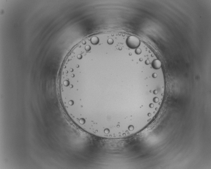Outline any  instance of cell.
I'll use <instances>...</instances> for the list:
<instances>
[{
	"instance_id": "obj_2",
	"label": "cell",
	"mask_w": 211,
	"mask_h": 169,
	"mask_svg": "<svg viewBox=\"0 0 211 169\" xmlns=\"http://www.w3.org/2000/svg\"><path fill=\"white\" fill-rule=\"evenodd\" d=\"M152 66L155 69H159L161 68V63L159 60H154L152 63Z\"/></svg>"
},
{
	"instance_id": "obj_3",
	"label": "cell",
	"mask_w": 211,
	"mask_h": 169,
	"mask_svg": "<svg viewBox=\"0 0 211 169\" xmlns=\"http://www.w3.org/2000/svg\"><path fill=\"white\" fill-rule=\"evenodd\" d=\"M137 54H139L141 53V50L140 49H137L135 51Z\"/></svg>"
},
{
	"instance_id": "obj_1",
	"label": "cell",
	"mask_w": 211,
	"mask_h": 169,
	"mask_svg": "<svg viewBox=\"0 0 211 169\" xmlns=\"http://www.w3.org/2000/svg\"><path fill=\"white\" fill-rule=\"evenodd\" d=\"M140 42L138 38L135 36H131L127 38L126 43L129 47L135 49L138 47L140 45Z\"/></svg>"
}]
</instances>
